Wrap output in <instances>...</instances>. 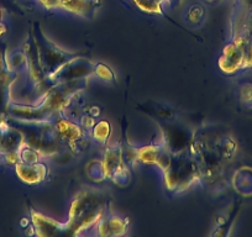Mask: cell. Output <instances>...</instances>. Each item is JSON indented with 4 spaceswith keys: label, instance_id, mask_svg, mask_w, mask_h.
I'll return each instance as SVG.
<instances>
[{
    "label": "cell",
    "instance_id": "obj_3",
    "mask_svg": "<svg viewBox=\"0 0 252 237\" xmlns=\"http://www.w3.org/2000/svg\"><path fill=\"white\" fill-rule=\"evenodd\" d=\"M164 180L168 189L183 190L200 178L197 162L188 152L172 153L171 161L164 169Z\"/></svg>",
    "mask_w": 252,
    "mask_h": 237
},
{
    "label": "cell",
    "instance_id": "obj_19",
    "mask_svg": "<svg viewBox=\"0 0 252 237\" xmlns=\"http://www.w3.org/2000/svg\"><path fill=\"white\" fill-rule=\"evenodd\" d=\"M5 127H6L5 118H1V121H0V145H1V142H3V137H4V132H5Z\"/></svg>",
    "mask_w": 252,
    "mask_h": 237
},
{
    "label": "cell",
    "instance_id": "obj_14",
    "mask_svg": "<svg viewBox=\"0 0 252 237\" xmlns=\"http://www.w3.org/2000/svg\"><path fill=\"white\" fill-rule=\"evenodd\" d=\"M41 156H42V153L40 151L29 146L25 142H24L23 146L20 147L18 152L19 162H25V163H36V162L40 161Z\"/></svg>",
    "mask_w": 252,
    "mask_h": 237
},
{
    "label": "cell",
    "instance_id": "obj_15",
    "mask_svg": "<svg viewBox=\"0 0 252 237\" xmlns=\"http://www.w3.org/2000/svg\"><path fill=\"white\" fill-rule=\"evenodd\" d=\"M111 127L109 125L108 121L103 120V121L98 122L94 126V137H95L96 141H99L100 144H105L108 137L110 136Z\"/></svg>",
    "mask_w": 252,
    "mask_h": 237
},
{
    "label": "cell",
    "instance_id": "obj_18",
    "mask_svg": "<svg viewBox=\"0 0 252 237\" xmlns=\"http://www.w3.org/2000/svg\"><path fill=\"white\" fill-rule=\"evenodd\" d=\"M41 3L46 6V8H57L58 6V0H40Z\"/></svg>",
    "mask_w": 252,
    "mask_h": 237
},
{
    "label": "cell",
    "instance_id": "obj_5",
    "mask_svg": "<svg viewBox=\"0 0 252 237\" xmlns=\"http://www.w3.org/2000/svg\"><path fill=\"white\" fill-rule=\"evenodd\" d=\"M96 64L88 58L83 56L73 58L66 64H63L58 71H56L50 77L55 84L61 82L79 81V79H87L88 77L96 74Z\"/></svg>",
    "mask_w": 252,
    "mask_h": 237
},
{
    "label": "cell",
    "instance_id": "obj_13",
    "mask_svg": "<svg viewBox=\"0 0 252 237\" xmlns=\"http://www.w3.org/2000/svg\"><path fill=\"white\" fill-rule=\"evenodd\" d=\"M98 4L99 0H58V6L84 18H91L98 8Z\"/></svg>",
    "mask_w": 252,
    "mask_h": 237
},
{
    "label": "cell",
    "instance_id": "obj_1",
    "mask_svg": "<svg viewBox=\"0 0 252 237\" xmlns=\"http://www.w3.org/2000/svg\"><path fill=\"white\" fill-rule=\"evenodd\" d=\"M108 210V198L98 192H82L73 200L67 222L69 236L98 224Z\"/></svg>",
    "mask_w": 252,
    "mask_h": 237
},
{
    "label": "cell",
    "instance_id": "obj_12",
    "mask_svg": "<svg viewBox=\"0 0 252 237\" xmlns=\"http://www.w3.org/2000/svg\"><path fill=\"white\" fill-rule=\"evenodd\" d=\"M242 61H244L242 48L237 43H231L224 50V55L220 58L219 64L224 72H232L239 68Z\"/></svg>",
    "mask_w": 252,
    "mask_h": 237
},
{
    "label": "cell",
    "instance_id": "obj_9",
    "mask_svg": "<svg viewBox=\"0 0 252 237\" xmlns=\"http://www.w3.org/2000/svg\"><path fill=\"white\" fill-rule=\"evenodd\" d=\"M190 142H192V137L189 136L187 130L179 129L177 126L164 129L163 144L171 151V153H181V152L188 151Z\"/></svg>",
    "mask_w": 252,
    "mask_h": 237
},
{
    "label": "cell",
    "instance_id": "obj_16",
    "mask_svg": "<svg viewBox=\"0 0 252 237\" xmlns=\"http://www.w3.org/2000/svg\"><path fill=\"white\" fill-rule=\"evenodd\" d=\"M145 11H159L158 0H134Z\"/></svg>",
    "mask_w": 252,
    "mask_h": 237
},
{
    "label": "cell",
    "instance_id": "obj_7",
    "mask_svg": "<svg viewBox=\"0 0 252 237\" xmlns=\"http://www.w3.org/2000/svg\"><path fill=\"white\" fill-rule=\"evenodd\" d=\"M31 217L35 226L36 234L38 236H69V230L67 222L61 224L56 220L43 216L40 212L31 209Z\"/></svg>",
    "mask_w": 252,
    "mask_h": 237
},
{
    "label": "cell",
    "instance_id": "obj_4",
    "mask_svg": "<svg viewBox=\"0 0 252 237\" xmlns=\"http://www.w3.org/2000/svg\"><path fill=\"white\" fill-rule=\"evenodd\" d=\"M32 36L33 40H35L36 47H37L41 66H42L43 72L47 77L52 76L56 71H58L63 64H66L71 59L78 57V56H82L81 53H73L62 50L56 43L48 40L45 33L42 32V30H41L38 23L33 25Z\"/></svg>",
    "mask_w": 252,
    "mask_h": 237
},
{
    "label": "cell",
    "instance_id": "obj_17",
    "mask_svg": "<svg viewBox=\"0 0 252 237\" xmlns=\"http://www.w3.org/2000/svg\"><path fill=\"white\" fill-rule=\"evenodd\" d=\"M96 76H98L99 78L104 79V81H114V73L111 72V69L109 68V67L105 66V64H96Z\"/></svg>",
    "mask_w": 252,
    "mask_h": 237
},
{
    "label": "cell",
    "instance_id": "obj_20",
    "mask_svg": "<svg viewBox=\"0 0 252 237\" xmlns=\"http://www.w3.org/2000/svg\"><path fill=\"white\" fill-rule=\"evenodd\" d=\"M4 32H5V26H4V25H3V24L0 23V36L3 35V33H4Z\"/></svg>",
    "mask_w": 252,
    "mask_h": 237
},
{
    "label": "cell",
    "instance_id": "obj_6",
    "mask_svg": "<svg viewBox=\"0 0 252 237\" xmlns=\"http://www.w3.org/2000/svg\"><path fill=\"white\" fill-rule=\"evenodd\" d=\"M103 164L104 169H105V176L109 177L115 184L124 187L129 183L130 176L127 169H126L123 151H121L120 147L106 148Z\"/></svg>",
    "mask_w": 252,
    "mask_h": 237
},
{
    "label": "cell",
    "instance_id": "obj_11",
    "mask_svg": "<svg viewBox=\"0 0 252 237\" xmlns=\"http://www.w3.org/2000/svg\"><path fill=\"white\" fill-rule=\"evenodd\" d=\"M127 220L118 216H104L98 222V235L100 236H120L126 234Z\"/></svg>",
    "mask_w": 252,
    "mask_h": 237
},
{
    "label": "cell",
    "instance_id": "obj_2",
    "mask_svg": "<svg viewBox=\"0 0 252 237\" xmlns=\"http://www.w3.org/2000/svg\"><path fill=\"white\" fill-rule=\"evenodd\" d=\"M5 121L23 134L24 142L40 151L43 156H52L61 151V141L55 122L20 121L4 115Z\"/></svg>",
    "mask_w": 252,
    "mask_h": 237
},
{
    "label": "cell",
    "instance_id": "obj_8",
    "mask_svg": "<svg viewBox=\"0 0 252 237\" xmlns=\"http://www.w3.org/2000/svg\"><path fill=\"white\" fill-rule=\"evenodd\" d=\"M171 151L166 147V145H154V146H147L137 151V159H140L144 163L157 164L159 168L164 169L169 164L171 161Z\"/></svg>",
    "mask_w": 252,
    "mask_h": 237
},
{
    "label": "cell",
    "instance_id": "obj_10",
    "mask_svg": "<svg viewBox=\"0 0 252 237\" xmlns=\"http://www.w3.org/2000/svg\"><path fill=\"white\" fill-rule=\"evenodd\" d=\"M15 171L19 178L28 184L40 183L47 176V168L45 164L40 163V162H36V163L18 162L15 166Z\"/></svg>",
    "mask_w": 252,
    "mask_h": 237
}]
</instances>
